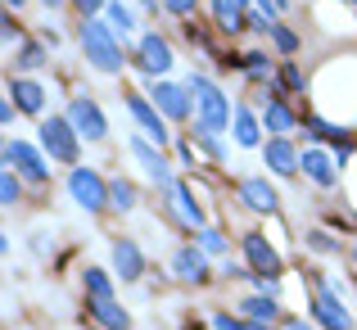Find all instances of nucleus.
Segmentation results:
<instances>
[{
    "label": "nucleus",
    "instance_id": "f257e3e1",
    "mask_svg": "<svg viewBox=\"0 0 357 330\" xmlns=\"http://www.w3.org/2000/svg\"><path fill=\"white\" fill-rule=\"evenodd\" d=\"M190 96H195V113H199V127L208 131V136H218V131L231 127V118H236V109H231V100L222 96V87H213L204 73H190Z\"/></svg>",
    "mask_w": 357,
    "mask_h": 330
},
{
    "label": "nucleus",
    "instance_id": "f03ea898",
    "mask_svg": "<svg viewBox=\"0 0 357 330\" xmlns=\"http://www.w3.org/2000/svg\"><path fill=\"white\" fill-rule=\"evenodd\" d=\"M77 41H82V54L91 59V68L122 73V45L114 41V27H109V23H100V18H82Z\"/></svg>",
    "mask_w": 357,
    "mask_h": 330
},
{
    "label": "nucleus",
    "instance_id": "7ed1b4c3",
    "mask_svg": "<svg viewBox=\"0 0 357 330\" xmlns=\"http://www.w3.org/2000/svg\"><path fill=\"white\" fill-rule=\"evenodd\" d=\"M41 149L54 163H77V127L68 118H45L41 122Z\"/></svg>",
    "mask_w": 357,
    "mask_h": 330
},
{
    "label": "nucleus",
    "instance_id": "20e7f679",
    "mask_svg": "<svg viewBox=\"0 0 357 330\" xmlns=\"http://www.w3.org/2000/svg\"><path fill=\"white\" fill-rule=\"evenodd\" d=\"M68 190H73V200H77L86 213L109 209V181L96 172V167H73L68 172Z\"/></svg>",
    "mask_w": 357,
    "mask_h": 330
},
{
    "label": "nucleus",
    "instance_id": "39448f33",
    "mask_svg": "<svg viewBox=\"0 0 357 330\" xmlns=\"http://www.w3.org/2000/svg\"><path fill=\"white\" fill-rule=\"evenodd\" d=\"M63 118H68L73 127H77V136H86V140H105L109 136V118H105V109H100L91 96H77Z\"/></svg>",
    "mask_w": 357,
    "mask_h": 330
},
{
    "label": "nucleus",
    "instance_id": "423d86ee",
    "mask_svg": "<svg viewBox=\"0 0 357 330\" xmlns=\"http://www.w3.org/2000/svg\"><path fill=\"white\" fill-rule=\"evenodd\" d=\"M127 113L136 118L140 136H149L158 149L167 145V122H163V113H158V105H154V100H145V96H136V91H127Z\"/></svg>",
    "mask_w": 357,
    "mask_h": 330
},
{
    "label": "nucleus",
    "instance_id": "0eeeda50",
    "mask_svg": "<svg viewBox=\"0 0 357 330\" xmlns=\"http://www.w3.org/2000/svg\"><path fill=\"white\" fill-rule=\"evenodd\" d=\"M5 167H14L18 177H27V181H50V163H45L27 140H9L5 145Z\"/></svg>",
    "mask_w": 357,
    "mask_h": 330
},
{
    "label": "nucleus",
    "instance_id": "6e6552de",
    "mask_svg": "<svg viewBox=\"0 0 357 330\" xmlns=\"http://www.w3.org/2000/svg\"><path fill=\"white\" fill-rule=\"evenodd\" d=\"M131 158H136L140 167H145V177L154 186H163V190H172V167H167V158H163V149H154L149 145V136H131Z\"/></svg>",
    "mask_w": 357,
    "mask_h": 330
},
{
    "label": "nucleus",
    "instance_id": "1a4fd4ad",
    "mask_svg": "<svg viewBox=\"0 0 357 330\" xmlns=\"http://www.w3.org/2000/svg\"><path fill=\"white\" fill-rule=\"evenodd\" d=\"M312 317H317V326H326V330H353L349 308H344L340 294H331V290H317L312 294Z\"/></svg>",
    "mask_w": 357,
    "mask_h": 330
},
{
    "label": "nucleus",
    "instance_id": "9d476101",
    "mask_svg": "<svg viewBox=\"0 0 357 330\" xmlns=\"http://www.w3.org/2000/svg\"><path fill=\"white\" fill-rule=\"evenodd\" d=\"M240 244H244V258H249V267L258 271V276H271V280L280 276V253L271 249V244L262 240L258 231H249V235H244Z\"/></svg>",
    "mask_w": 357,
    "mask_h": 330
},
{
    "label": "nucleus",
    "instance_id": "9b49d317",
    "mask_svg": "<svg viewBox=\"0 0 357 330\" xmlns=\"http://www.w3.org/2000/svg\"><path fill=\"white\" fill-rule=\"evenodd\" d=\"M149 100H154L158 113H163V118H172V122L190 118V87H172V82H158V87L149 91Z\"/></svg>",
    "mask_w": 357,
    "mask_h": 330
},
{
    "label": "nucleus",
    "instance_id": "f8f14e48",
    "mask_svg": "<svg viewBox=\"0 0 357 330\" xmlns=\"http://www.w3.org/2000/svg\"><path fill=\"white\" fill-rule=\"evenodd\" d=\"M298 167H303V177H307L312 186H321V190H331V186L340 181V172H335L331 154H326V149H317V145H307L303 154H298Z\"/></svg>",
    "mask_w": 357,
    "mask_h": 330
},
{
    "label": "nucleus",
    "instance_id": "ddd939ff",
    "mask_svg": "<svg viewBox=\"0 0 357 330\" xmlns=\"http://www.w3.org/2000/svg\"><path fill=\"white\" fill-rule=\"evenodd\" d=\"M240 204L253 209V213H276L280 195H276V186H267V177H244L240 181Z\"/></svg>",
    "mask_w": 357,
    "mask_h": 330
},
{
    "label": "nucleus",
    "instance_id": "4468645a",
    "mask_svg": "<svg viewBox=\"0 0 357 330\" xmlns=\"http://www.w3.org/2000/svg\"><path fill=\"white\" fill-rule=\"evenodd\" d=\"M136 63L145 73H167V68H172V45H167L163 36L145 32V36H140V45H136Z\"/></svg>",
    "mask_w": 357,
    "mask_h": 330
},
{
    "label": "nucleus",
    "instance_id": "2eb2a0df",
    "mask_svg": "<svg viewBox=\"0 0 357 330\" xmlns=\"http://www.w3.org/2000/svg\"><path fill=\"white\" fill-rule=\"evenodd\" d=\"M172 271L181 280H190V285H204V280H208V253L195 249V244H185V249L172 253Z\"/></svg>",
    "mask_w": 357,
    "mask_h": 330
},
{
    "label": "nucleus",
    "instance_id": "dca6fc26",
    "mask_svg": "<svg viewBox=\"0 0 357 330\" xmlns=\"http://www.w3.org/2000/svg\"><path fill=\"white\" fill-rule=\"evenodd\" d=\"M262 158H267V167L276 177H294L298 172V149L289 145V136H271L267 145H262Z\"/></svg>",
    "mask_w": 357,
    "mask_h": 330
},
{
    "label": "nucleus",
    "instance_id": "f3484780",
    "mask_svg": "<svg viewBox=\"0 0 357 330\" xmlns=\"http://www.w3.org/2000/svg\"><path fill=\"white\" fill-rule=\"evenodd\" d=\"M114 271L122 280H140L145 276V253L136 240H114Z\"/></svg>",
    "mask_w": 357,
    "mask_h": 330
},
{
    "label": "nucleus",
    "instance_id": "a211bd4d",
    "mask_svg": "<svg viewBox=\"0 0 357 330\" xmlns=\"http://www.w3.org/2000/svg\"><path fill=\"white\" fill-rule=\"evenodd\" d=\"M9 100H14L23 113H41L45 109V91L36 87L32 77H9Z\"/></svg>",
    "mask_w": 357,
    "mask_h": 330
},
{
    "label": "nucleus",
    "instance_id": "6ab92c4d",
    "mask_svg": "<svg viewBox=\"0 0 357 330\" xmlns=\"http://www.w3.org/2000/svg\"><path fill=\"white\" fill-rule=\"evenodd\" d=\"M294 122H298V118H294V109H289L280 96H271V100H267V109H262V127H267L271 136H289V131H294Z\"/></svg>",
    "mask_w": 357,
    "mask_h": 330
},
{
    "label": "nucleus",
    "instance_id": "aec40b11",
    "mask_svg": "<svg viewBox=\"0 0 357 330\" xmlns=\"http://www.w3.org/2000/svg\"><path fill=\"white\" fill-rule=\"evenodd\" d=\"M86 313L96 317V322L105 326V330H131V317L122 313L114 299H86Z\"/></svg>",
    "mask_w": 357,
    "mask_h": 330
},
{
    "label": "nucleus",
    "instance_id": "412c9836",
    "mask_svg": "<svg viewBox=\"0 0 357 330\" xmlns=\"http://www.w3.org/2000/svg\"><path fill=\"white\" fill-rule=\"evenodd\" d=\"M213 14H218L222 32L236 36L240 27H244V18H249V5H244V0H213Z\"/></svg>",
    "mask_w": 357,
    "mask_h": 330
},
{
    "label": "nucleus",
    "instance_id": "4be33fe9",
    "mask_svg": "<svg viewBox=\"0 0 357 330\" xmlns=\"http://www.w3.org/2000/svg\"><path fill=\"white\" fill-rule=\"evenodd\" d=\"M240 313L249 317L253 326H267V322H276V317H280V303L271 294H253V299H244V303H240Z\"/></svg>",
    "mask_w": 357,
    "mask_h": 330
},
{
    "label": "nucleus",
    "instance_id": "5701e85b",
    "mask_svg": "<svg viewBox=\"0 0 357 330\" xmlns=\"http://www.w3.org/2000/svg\"><path fill=\"white\" fill-rule=\"evenodd\" d=\"M231 131H236V145H244V149H258L262 145V136H258V118H253L249 109H236V118H231Z\"/></svg>",
    "mask_w": 357,
    "mask_h": 330
},
{
    "label": "nucleus",
    "instance_id": "b1692460",
    "mask_svg": "<svg viewBox=\"0 0 357 330\" xmlns=\"http://www.w3.org/2000/svg\"><path fill=\"white\" fill-rule=\"evenodd\" d=\"M167 195H172V204H176V213H181V218H185V222H190V226H204V209H199V204H195V195H190V186H181V181H176V186H172V190H167Z\"/></svg>",
    "mask_w": 357,
    "mask_h": 330
},
{
    "label": "nucleus",
    "instance_id": "393cba45",
    "mask_svg": "<svg viewBox=\"0 0 357 330\" xmlns=\"http://www.w3.org/2000/svg\"><path fill=\"white\" fill-rule=\"evenodd\" d=\"M82 290H86V299H114V280H109L105 267H86L82 271Z\"/></svg>",
    "mask_w": 357,
    "mask_h": 330
},
{
    "label": "nucleus",
    "instance_id": "a878e982",
    "mask_svg": "<svg viewBox=\"0 0 357 330\" xmlns=\"http://www.w3.org/2000/svg\"><path fill=\"white\" fill-rule=\"evenodd\" d=\"M109 209H118V213H127V209H136V186L131 181H109Z\"/></svg>",
    "mask_w": 357,
    "mask_h": 330
},
{
    "label": "nucleus",
    "instance_id": "bb28decb",
    "mask_svg": "<svg viewBox=\"0 0 357 330\" xmlns=\"http://www.w3.org/2000/svg\"><path fill=\"white\" fill-rule=\"evenodd\" d=\"M105 18H109V27H114V32H122V36H127L131 27H136V14H131V9L122 5V0H114V5H105Z\"/></svg>",
    "mask_w": 357,
    "mask_h": 330
},
{
    "label": "nucleus",
    "instance_id": "cd10ccee",
    "mask_svg": "<svg viewBox=\"0 0 357 330\" xmlns=\"http://www.w3.org/2000/svg\"><path fill=\"white\" fill-rule=\"evenodd\" d=\"M236 68H244L249 77H271V59L262 50H249V54H240L236 59Z\"/></svg>",
    "mask_w": 357,
    "mask_h": 330
},
{
    "label": "nucleus",
    "instance_id": "c85d7f7f",
    "mask_svg": "<svg viewBox=\"0 0 357 330\" xmlns=\"http://www.w3.org/2000/svg\"><path fill=\"white\" fill-rule=\"evenodd\" d=\"M18 68H23V73H32V68H41V63H45V45L41 41H27L23 45V50H18Z\"/></svg>",
    "mask_w": 357,
    "mask_h": 330
},
{
    "label": "nucleus",
    "instance_id": "c756f323",
    "mask_svg": "<svg viewBox=\"0 0 357 330\" xmlns=\"http://www.w3.org/2000/svg\"><path fill=\"white\" fill-rule=\"evenodd\" d=\"M18 195H23V190H18V172H14V167H5V172H0V204H5V209H14Z\"/></svg>",
    "mask_w": 357,
    "mask_h": 330
},
{
    "label": "nucleus",
    "instance_id": "7c9ffc66",
    "mask_svg": "<svg viewBox=\"0 0 357 330\" xmlns=\"http://www.w3.org/2000/svg\"><path fill=\"white\" fill-rule=\"evenodd\" d=\"M276 87L280 91H303V73H298V63H280V73H276Z\"/></svg>",
    "mask_w": 357,
    "mask_h": 330
},
{
    "label": "nucleus",
    "instance_id": "2f4dec72",
    "mask_svg": "<svg viewBox=\"0 0 357 330\" xmlns=\"http://www.w3.org/2000/svg\"><path fill=\"white\" fill-rule=\"evenodd\" d=\"M199 249L204 253H227V235L218 226H199Z\"/></svg>",
    "mask_w": 357,
    "mask_h": 330
},
{
    "label": "nucleus",
    "instance_id": "473e14b6",
    "mask_svg": "<svg viewBox=\"0 0 357 330\" xmlns=\"http://www.w3.org/2000/svg\"><path fill=\"white\" fill-rule=\"evenodd\" d=\"M271 41H276V50H280V54H294V50H298V36L289 32V27H280V23L271 27Z\"/></svg>",
    "mask_w": 357,
    "mask_h": 330
},
{
    "label": "nucleus",
    "instance_id": "72a5a7b5",
    "mask_svg": "<svg viewBox=\"0 0 357 330\" xmlns=\"http://www.w3.org/2000/svg\"><path fill=\"white\" fill-rule=\"evenodd\" d=\"M307 244H312L317 253H335V249H340V240H335L331 231H307Z\"/></svg>",
    "mask_w": 357,
    "mask_h": 330
},
{
    "label": "nucleus",
    "instance_id": "f704fd0d",
    "mask_svg": "<svg viewBox=\"0 0 357 330\" xmlns=\"http://www.w3.org/2000/svg\"><path fill=\"white\" fill-rule=\"evenodd\" d=\"M73 5H77V14H82V18H96L100 9H105V0H73Z\"/></svg>",
    "mask_w": 357,
    "mask_h": 330
},
{
    "label": "nucleus",
    "instance_id": "c9c22d12",
    "mask_svg": "<svg viewBox=\"0 0 357 330\" xmlns=\"http://www.w3.org/2000/svg\"><path fill=\"white\" fill-rule=\"evenodd\" d=\"M167 9H172V14H195V9H199V0H163Z\"/></svg>",
    "mask_w": 357,
    "mask_h": 330
},
{
    "label": "nucleus",
    "instance_id": "e433bc0d",
    "mask_svg": "<svg viewBox=\"0 0 357 330\" xmlns=\"http://www.w3.org/2000/svg\"><path fill=\"white\" fill-rule=\"evenodd\" d=\"M213 330H244V326L236 322V317H227V313H218V317H213Z\"/></svg>",
    "mask_w": 357,
    "mask_h": 330
},
{
    "label": "nucleus",
    "instance_id": "4c0bfd02",
    "mask_svg": "<svg viewBox=\"0 0 357 330\" xmlns=\"http://www.w3.org/2000/svg\"><path fill=\"white\" fill-rule=\"evenodd\" d=\"M14 109H18L14 100H0V122H5V127H9V122H14Z\"/></svg>",
    "mask_w": 357,
    "mask_h": 330
},
{
    "label": "nucleus",
    "instance_id": "58836bf2",
    "mask_svg": "<svg viewBox=\"0 0 357 330\" xmlns=\"http://www.w3.org/2000/svg\"><path fill=\"white\" fill-rule=\"evenodd\" d=\"M9 36H18V23H14V9H9V14H5V41H9Z\"/></svg>",
    "mask_w": 357,
    "mask_h": 330
},
{
    "label": "nucleus",
    "instance_id": "ea45409f",
    "mask_svg": "<svg viewBox=\"0 0 357 330\" xmlns=\"http://www.w3.org/2000/svg\"><path fill=\"white\" fill-rule=\"evenodd\" d=\"M285 330H312V326H307V322H289Z\"/></svg>",
    "mask_w": 357,
    "mask_h": 330
},
{
    "label": "nucleus",
    "instance_id": "a19ab883",
    "mask_svg": "<svg viewBox=\"0 0 357 330\" xmlns=\"http://www.w3.org/2000/svg\"><path fill=\"white\" fill-rule=\"evenodd\" d=\"M5 5H9V9H23V5H27V0H5Z\"/></svg>",
    "mask_w": 357,
    "mask_h": 330
},
{
    "label": "nucleus",
    "instance_id": "79ce46f5",
    "mask_svg": "<svg viewBox=\"0 0 357 330\" xmlns=\"http://www.w3.org/2000/svg\"><path fill=\"white\" fill-rule=\"evenodd\" d=\"M41 5H50V9H59V5H63V0H41Z\"/></svg>",
    "mask_w": 357,
    "mask_h": 330
},
{
    "label": "nucleus",
    "instance_id": "37998d69",
    "mask_svg": "<svg viewBox=\"0 0 357 330\" xmlns=\"http://www.w3.org/2000/svg\"><path fill=\"white\" fill-rule=\"evenodd\" d=\"M276 9H289V0H276Z\"/></svg>",
    "mask_w": 357,
    "mask_h": 330
},
{
    "label": "nucleus",
    "instance_id": "c03bdc74",
    "mask_svg": "<svg viewBox=\"0 0 357 330\" xmlns=\"http://www.w3.org/2000/svg\"><path fill=\"white\" fill-rule=\"evenodd\" d=\"M353 262H357V240H353Z\"/></svg>",
    "mask_w": 357,
    "mask_h": 330
},
{
    "label": "nucleus",
    "instance_id": "a18cd8bd",
    "mask_svg": "<svg viewBox=\"0 0 357 330\" xmlns=\"http://www.w3.org/2000/svg\"><path fill=\"white\" fill-rule=\"evenodd\" d=\"M262 330H267V326H262Z\"/></svg>",
    "mask_w": 357,
    "mask_h": 330
}]
</instances>
